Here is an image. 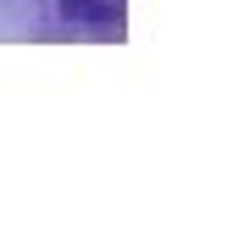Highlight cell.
<instances>
[{
    "label": "cell",
    "instance_id": "6da1fadb",
    "mask_svg": "<svg viewBox=\"0 0 250 250\" xmlns=\"http://www.w3.org/2000/svg\"><path fill=\"white\" fill-rule=\"evenodd\" d=\"M62 11H67L72 22H111L117 17L111 0H62Z\"/></svg>",
    "mask_w": 250,
    "mask_h": 250
}]
</instances>
